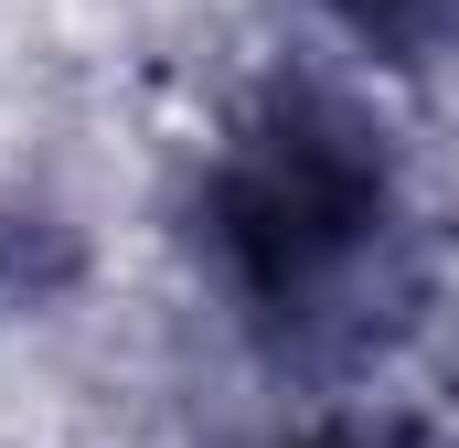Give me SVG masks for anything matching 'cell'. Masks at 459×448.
<instances>
[{
  "mask_svg": "<svg viewBox=\"0 0 459 448\" xmlns=\"http://www.w3.org/2000/svg\"><path fill=\"white\" fill-rule=\"evenodd\" d=\"M363 54H395V65H438L459 54V0H321Z\"/></svg>",
  "mask_w": 459,
  "mask_h": 448,
  "instance_id": "cell-2",
  "label": "cell"
},
{
  "mask_svg": "<svg viewBox=\"0 0 459 448\" xmlns=\"http://www.w3.org/2000/svg\"><path fill=\"white\" fill-rule=\"evenodd\" d=\"M193 256L278 363H363L406 332L428 278L417 171L352 86L278 75L193 160Z\"/></svg>",
  "mask_w": 459,
  "mask_h": 448,
  "instance_id": "cell-1",
  "label": "cell"
},
{
  "mask_svg": "<svg viewBox=\"0 0 459 448\" xmlns=\"http://www.w3.org/2000/svg\"><path fill=\"white\" fill-rule=\"evenodd\" d=\"M278 448H395V438H374V427H289Z\"/></svg>",
  "mask_w": 459,
  "mask_h": 448,
  "instance_id": "cell-3",
  "label": "cell"
}]
</instances>
